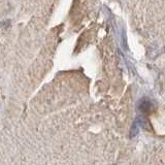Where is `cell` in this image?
Wrapping results in <instances>:
<instances>
[{"label":"cell","mask_w":165,"mask_h":165,"mask_svg":"<svg viewBox=\"0 0 165 165\" xmlns=\"http://www.w3.org/2000/svg\"><path fill=\"white\" fill-rule=\"evenodd\" d=\"M139 108H141V112H148L152 108V104L151 102L149 101V100H143V101H141V105H139Z\"/></svg>","instance_id":"6da1fadb"}]
</instances>
